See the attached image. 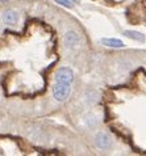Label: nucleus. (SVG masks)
I'll return each mask as SVG.
<instances>
[{
  "label": "nucleus",
  "instance_id": "nucleus-7",
  "mask_svg": "<svg viewBox=\"0 0 146 156\" xmlns=\"http://www.w3.org/2000/svg\"><path fill=\"white\" fill-rule=\"evenodd\" d=\"M124 34H125L126 37L132 38V40H134V41H140V42L145 41V36H144V34L140 33V32H136V30H125Z\"/></svg>",
  "mask_w": 146,
  "mask_h": 156
},
{
  "label": "nucleus",
  "instance_id": "nucleus-2",
  "mask_svg": "<svg viewBox=\"0 0 146 156\" xmlns=\"http://www.w3.org/2000/svg\"><path fill=\"white\" fill-rule=\"evenodd\" d=\"M54 79L57 83H66V84H71L72 80H74V72H72L71 68L63 67L59 68V70L55 72Z\"/></svg>",
  "mask_w": 146,
  "mask_h": 156
},
{
  "label": "nucleus",
  "instance_id": "nucleus-3",
  "mask_svg": "<svg viewBox=\"0 0 146 156\" xmlns=\"http://www.w3.org/2000/svg\"><path fill=\"white\" fill-rule=\"evenodd\" d=\"M79 42H80L79 36L74 32V30H68V32H66V34H65L66 47H68V49H75V47L79 45Z\"/></svg>",
  "mask_w": 146,
  "mask_h": 156
},
{
  "label": "nucleus",
  "instance_id": "nucleus-9",
  "mask_svg": "<svg viewBox=\"0 0 146 156\" xmlns=\"http://www.w3.org/2000/svg\"><path fill=\"white\" fill-rule=\"evenodd\" d=\"M58 4H61V5H65L67 8H71L72 7V0H55Z\"/></svg>",
  "mask_w": 146,
  "mask_h": 156
},
{
  "label": "nucleus",
  "instance_id": "nucleus-6",
  "mask_svg": "<svg viewBox=\"0 0 146 156\" xmlns=\"http://www.w3.org/2000/svg\"><path fill=\"white\" fill-rule=\"evenodd\" d=\"M100 42L108 47H122L124 46V42L117 40V38H101Z\"/></svg>",
  "mask_w": 146,
  "mask_h": 156
},
{
  "label": "nucleus",
  "instance_id": "nucleus-5",
  "mask_svg": "<svg viewBox=\"0 0 146 156\" xmlns=\"http://www.w3.org/2000/svg\"><path fill=\"white\" fill-rule=\"evenodd\" d=\"M96 146L103 150H107L112 146V139L104 133H99L96 135Z\"/></svg>",
  "mask_w": 146,
  "mask_h": 156
},
{
  "label": "nucleus",
  "instance_id": "nucleus-8",
  "mask_svg": "<svg viewBox=\"0 0 146 156\" xmlns=\"http://www.w3.org/2000/svg\"><path fill=\"white\" fill-rule=\"evenodd\" d=\"M86 123L88 125V126H95V123H96V118H95V115H92V114H88L87 117H86Z\"/></svg>",
  "mask_w": 146,
  "mask_h": 156
},
{
  "label": "nucleus",
  "instance_id": "nucleus-1",
  "mask_svg": "<svg viewBox=\"0 0 146 156\" xmlns=\"http://www.w3.org/2000/svg\"><path fill=\"white\" fill-rule=\"evenodd\" d=\"M70 92H71L70 84H66V83H57L53 88V94L55 100H58V101H65L70 96Z\"/></svg>",
  "mask_w": 146,
  "mask_h": 156
},
{
  "label": "nucleus",
  "instance_id": "nucleus-4",
  "mask_svg": "<svg viewBox=\"0 0 146 156\" xmlns=\"http://www.w3.org/2000/svg\"><path fill=\"white\" fill-rule=\"evenodd\" d=\"M2 20L5 25H16L17 23H19V15H17L16 11L7 9V11L3 12Z\"/></svg>",
  "mask_w": 146,
  "mask_h": 156
},
{
  "label": "nucleus",
  "instance_id": "nucleus-10",
  "mask_svg": "<svg viewBox=\"0 0 146 156\" xmlns=\"http://www.w3.org/2000/svg\"><path fill=\"white\" fill-rule=\"evenodd\" d=\"M72 2H79V0H72Z\"/></svg>",
  "mask_w": 146,
  "mask_h": 156
}]
</instances>
